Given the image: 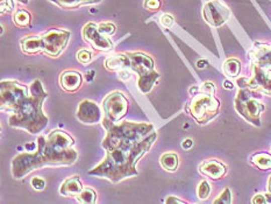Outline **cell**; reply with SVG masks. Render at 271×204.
<instances>
[{
    "label": "cell",
    "mask_w": 271,
    "mask_h": 204,
    "mask_svg": "<svg viewBox=\"0 0 271 204\" xmlns=\"http://www.w3.org/2000/svg\"><path fill=\"white\" fill-rule=\"evenodd\" d=\"M250 162L256 168L261 170L271 169V154L268 153H257L250 158Z\"/></svg>",
    "instance_id": "22"
},
{
    "label": "cell",
    "mask_w": 271,
    "mask_h": 204,
    "mask_svg": "<svg viewBox=\"0 0 271 204\" xmlns=\"http://www.w3.org/2000/svg\"><path fill=\"white\" fill-rule=\"evenodd\" d=\"M214 204H229L232 203V192L231 189L226 188L220 195L218 196L217 199H214Z\"/></svg>",
    "instance_id": "27"
},
{
    "label": "cell",
    "mask_w": 271,
    "mask_h": 204,
    "mask_svg": "<svg viewBox=\"0 0 271 204\" xmlns=\"http://www.w3.org/2000/svg\"><path fill=\"white\" fill-rule=\"evenodd\" d=\"M203 17L205 21L212 27H220L231 17V11L219 0L209 2L203 9Z\"/></svg>",
    "instance_id": "11"
},
{
    "label": "cell",
    "mask_w": 271,
    "mask_h": 204,
    "mask_svg": "<svg viewBox=\"0 0 271 204\" xmlns=\"http://www.w3.org/2000/svg\"><path fill=\"white\" fill-rule=\"evenodd\" d=\"M95 75H96V72H95V70H88V72H87L86 74H85V76H86V81H87V82L94 81Z\"/></svg>",
    "instance_id": "38"
},
{
    "label": "cell",
    "mask_w": 271,
    "mask_h": 204,
    "mask_svg": "<svg viewBox=\"0 0 271 204\" xmlns=\"http://www.w3.org/2000/svg\"><path fill=\"white\" fill-rule=\"evenodd\" d=\"M29 91L31 94H28V90L25 91L7 111L12 113L9 118V124L12 127L24 128L32 134H38L47 127L49 122L42 110L43 102L48 97V94L39 80L33 82Z\"/></svg>",
    "instance_id": "3"
},
{
    "label": "cell",
    "mask_w": 271,
    "mask_h": 204,
    "mask_svg": "<svg viewBox=\"0 0 271 204\" xmlns=\"http://www.w3.org/2000/svg\"><path fill=\"white\" fill-rule=\"evenodd\" d=\"M165 203H185V202L180 201V199H178L176 197H173V196H169V197L165 199Z\"/></svg>",
    "instance_id": "39"
},
{
    "label": "cell",
    "mask_w": 271,
    "mask_h": 204,
    "mask_svg": "<svg viewBox=\"0 0 271 204\" xmlns=\"http://www.w3.org/2000/svg\"><path fill=\"white\" fill-rule=\"evenodd\" d=\"M249 58L251 77H242L237 84L271 96V44L256 42L249 51Z\"/></svg>",
    "instance_id": "4"
},
{
    "label": "cell",
    "mask_w": 271,
    "mask_h": 204,
    "mask_svg": "<svg viewBox=\"0 0 271 204\" xmlns=\"http://www.w3.org/2000/svg\"><path fill=\"white\" fill-rule=\"evenodd\" d=\"M103 126L106 129V137L102 143L105 150H110L118 145L141 142L154 132V126L149 122H113L106 117L103 118Z\"/></svg>",
    "instance_id": "5"
},
{
    "label": "cell",
    "mask_w": 271,
    "mask_h": 204,
    "mask_svg": "<svg viewBox=\"0 0 271 204\" xmlns=\"http://www.w3.org/2000/svg\"><path fill=\"white\" fill-rule=\"evenodd\" d=\"M55 5L64 10H73L78 9L80 6L85 5H94V4H98L102 0H50Z\"/></svg>",
    "instance_id": "20"
},
{
    "label": "cell",
    "mask_w": 271,
    "mask_h": 204,
    "mask_svg": "<svg viewBox=\"0 0 271 204\" xmlns=\"http://www.w3.org/2000/svg\"><path fill=\"white\" fill-rule=\"evenodd\" d=\"M128 99L120 91L111 92L104 98L103 109L105 117L113 122H119L128 111Z\"/></svg>",
    "instance_id": "10"
},
{
    "label": "cell",
    "mask_w": 271,
    "mask_h": 204,
    "mask_svg": "<svg viewBox=\"0 0 271 204\" xmlns=\"http://www.w3.org/2000/svg\"><path fill=\"white\" fill-rule=\"evenodd\" d=\"M14 10V2L13 0H4L2 3V14L10 13Z\"/></svg>",
    "instance_id": "33"
},
{
    "label": "cell",
    "mask_w": 271,
    "mask_h": 204,
    "mask_svg": "<svg viewBox=\"0 0 271 204\" xmlns=\"http://www.w3.org/2000/svg\"><path fill=\"white\" fill-rule=\"evenodd\" d=\"M42 53L50 57H58L65 49L70 39V32L53 28L40 35Z\"/></svg>",
    "instance_id": "9"
},
{
    "label": "cell",
    "mask_w": 271,
    "mask_h": 204,
    "mask_svg": "<svg viewBox=\"0 0 271 204\" xmlns=\"http://www.w3.org/2000/svg\"><path fill=\"white\" fill-rule=\"evenodd\" d=\"M21 49L25 54L28 55H35L42 51L41 48V38L40 35H32L26 36L21 40Z\"/></svg>",
    "instance_id": "19"
},
{
    "label": "cell",
    "mask_w": 271,
    "mask_h": 204,
    "mask_svg": "<svg viewBox=\"0 0 271 204\" xmlns=\"http://www.w3.org/2000/svg\"><path fill=\"white\" fill-rule=\"evenodd\" d=\"M254 204H261V203H271V194L263 195V194H258L255 195L254 198H252L251 201Z\"/></svg>",
    "instance_id": "31"
},
{
    "label": "cell",
    "mask_w": 271,
    "mask_h": 204,
    "mask_svg": "<svg viewBox=\"0 0 271 204\" xmlns=\"http://www.w3.org/2000/svg\"><path fill=\"white\" fill-rule=\"evenodd\" d=\"M199 173L212 180H220L227 174V167L220 161L211 159L199 166Z\"/></svg>",
    "instance_id": "15"
},
{
    "label": "cell",
    "mask_w": 271,
    "mask_h": 204,
    "mask_svg": "<svg viewBox=\"0 0 271 204\" xmlns=\"http://www.w3.org/2000/svg\"><path fill=\"white\" fill-rule=\"evenodd\" d=\"M77 119L84 124H97L102 119L100 107L95 102L85 99L78 105Z\"/></svg>",
    "instance_id": "14"
},
{
    "label": "cell",
    "mask_w": 271,
    "mask_h": 204,
    "mask_svg": "<svg viewBox=\"0 0 271 204\" xmlns=\"http://www.w3.org/2000/svg\"><path fill=\"white\" fill-rule=\"evenodd\" d=\"M119 79L122 80V81L129 80V79H131V73H129L127 69L121 70V72H119Z\"/></svg>",
    "instance_id": "36"
},
{
    "label": "cell",
    "mask_w": 271,
    "mask_h": 204,
    "mask_svg": "<svg viewBox=\"0 0 271 204\" xmlns=\"http://www.w3.org/2000/svg\"><path fill=\"white\" fill-rule=\"evenodd\" d=\"M234 105L237 113L248 122L257 127L261 126V114L265 110L264 104L261 102V92L251 90L249 88H240Z\"/></svg>",
    "instance_id": "6"
},
{
    "label": "cell",
    "mask_w": 271,
    "mask_h": 204,
    "mask_svg": "<svg viewBox=\"0 0 271 204\" xmlns=\"http://www.w3.org/2000/svg\"><path fill=\"white\" fill-rule=\"evenodd\" d=\"M35 148H38V145H36L35 143H31V144L26 145V150H28V151H35Z\"/></svg>",
    "instance_id": "41"
},
{
    "label": "cell",
    "mask_w": 271,
    "mask_h": 204,
    "mask_svg": "<svg viewBox=\"0 0 271 204\" xmlns=\"http://www.w3.org/2000/svg\"><path fill=\"white\" fill-rule=\"evenodd\" d=\"M211 192V185L207 182L206 180H203L202 182L199 183L198 189H197V194H198V197L200 199H206L210 196Z\"/></svg>",
    "instance_id": "26"
},
{
    "label": "cell",
    "mask_w": 271,
    "mask_h": 204,
    "mask_svg": "<svg viewBox=\"0 0 271 204\" xmlns=\"http://www.w3.org/2000/svg\"><path fill=\"white\" fill-rule=\"evenodd\" d=\"M268 191L271 194V175H270L269 181H268Z\"/></svg>",
    "instance_id": "43"
},
{
    "label": "cell",
    "mask_w": 271,
    "mask_h": 204,
    "mask_svg": "<svg viewBox=\"0 0 271 204\" xmlns=\"http://www.w3.org/2000/svg\"><path fill=\"white\" fill-rule=\"evenodd\" d=\"M105 68L110 72H121L124 69H131V60L127 54H117L106 58L104 63Z\"/></svg>",
    "instance_id": "17"
},
{
    "label": "cell",
    "mask_w": 271,
    "mask_h": 204,
    "mask_svg": "<svg viewBox=\"0 0 271 204\" xmlns=\"http://www.w3.org/2000/svg\"><path fill=\"white\" fill-rule=\"evenodd\" d=\"M83 76L80 73L75 70H66L59 77V83L62 89H64L66 92H75L80 88Z\"/></svg>",
    "instance_id": "16"
},
{
    "label": "cell",
    "mask_w": 271,
    "mask_h": 204,
    "mask_svg": "<svg viewBox=\"0 0 271 204\" xmlns=\"http://www.w3.org/2000/svg\"><path fill=\"white\" fill-rule=\"evenodd\" d=\"M207 64V62L206 61H204V60H200L198 61V63H197V65H198V68L199 69H203V68H205V65Z\"/></svg>",
    "instance_id": "42"
},
{
    "label": "cell",
    "mask_w": 271,
    "mask_h": 204,
    "mask_svg": "<svg viewBox=\"0 0 271 204\" xmlns=\"http://www.w3.org/2000/svg\"><path fill=\"white\" fill-rule=\"evenodd\" d=\"M131 60V70L137 76V87L142 94H148L153 89L159 74L154 69V60L143 53H127Z\"/></svg>",
    "instance_id": "8"
},
{
    "label": "cell",
    "mask_w": 271,
    "mask_h": 204,
    "mask_svg": "<svg viewBox=\"0 0 271 204\" xmlns=\"http://www.w3.org/2000/svg\"><path fill=\"white\" fill-rule=\"evenodd\" d=\"M178 155L176 153H164L159 159L162 168L165 169L166 172H176L178 168Z\"/></svg>",
    "instance_id": "21"
},
{
    "label": "cell",
    "mask_w": 271,
    "mask_h": 204,
    "mask_svg": "<svg viewBox=\"0 0 271 204\" xmlns=\"http://www.w3.org/2000/svg\"><path fill=\"white\" fill-rule=\"evenodd\" d=\"M161 24L164 26L165 28H170L173 25V18L170 14H163L161 17Z\"/></svg>",
    "instance_id": "35"
},
{
    "label": "cell",
    "mask_w": 271,
    "mask_h": 204,
    "mask_svg": "<svg viewBox=\"0 0 271 204\" xmlns=\"http://www.w3.org/2000/svg\"><path fill=\"white\" fill-rule=\"evenodd\" d=\"M18 2L21 4H28V0H18Z\"/></svg>",
    "instance_id": "44"
},
{
    "label": "cell",
    "mask_w": 271,
    "mask_h": 204,
    "mask_svg": "<svg viewBox=\"0 0 271 204\" xmlns=\"http://www.w3.org/2000/svg\"><path fill=\"white\" fill-rule=\"evenodd\" d=\"M192 146H194V142H192L191 139H187L182 143V147H183L184 150H190Z\"/></svg>",
    "instance_id": "37"
},
{
    "label": "cell",
    "mask_w": 271,
    "mask_h": 204,
    "mask_svg": "<svg viewBox=\"0 0 271 204\" xmlns=\"http://www.w3.org/2000/svg\"><path fill=\"white\" fill-rule=\"evenodd\" d=\"M157 133L153 132L141 142L134 144H122L106 150V157L103 162L88 172V175L105 177L111 182L118 183L129 176H136V162L142 155L150 150Z\"/></svg>",
    "instance_id": "2"
},
{
    "label": "cell",
    "mask_w": 271,
    "mask_h": 204,
    "mask_svg": "<svg viewBox=\"0 0 271 204\" xmlns=\"http://www.w3.org/2000/svg\"><path fill=\"white\" fill-rule=\"evenodd\" d=\"M75 198L78 202L83 204H95L97 202V194H96V191L92 188L85 187Z\"/></svg>",
    "instance_id": "25"
},
{
    "label": "cell",
    "mask_w": 271,
    "mask_h": 204,
    "mask_svg": "<svg viewBox=\"0 0 271 204\" xmlns=\"http://www.w3.org/2000/svg\"><path fill=\"white\" fill-rule=\"evenodd\" d=\"M83 38L87 43H90L95 49L100 51H111L113 49L112 41L109 36L103 34L99 31L98 25L95 22H88L83 28Z\"/></svg>",
    "instance_id": "12"
},
{
    "label": "cell",
    "mask_w": 271,
    "mask_h": 204,
    "mask_svg": "<svg viewBox=\"0 0 271 204\" xmlns=\"http://www.w3.org/2000/svg\"><path fill=\"white\" fill-rule=\"evenodd\" d=\"M98 28L103 34L107 36H112L117 32V27L113 24H111V22H102V24L98 25Z\"/></svg>",
    "instance_id": "28"
},
{
    "label": "cell",
    "mask_w": 271,
    "mask_h": 204,
    "mask_svg": "<svg viewBox=\"0 0 271 204\" xmlns=\"http://www.w3.org/2000/svg\"><path fill=\"white\" fill-rule=\"evenodd\" d=\"M220 102L213 94L199 91L187 105V111L199 125H206L219 114Z\"/></svg>",
    "instance_id": "7"
},
{
    "label": "cell",
    "mask_w": 271,
    "mask_h": 204,
    "mask_svg": "<svg viewBox=\"0 0 271 204\" xmlns=\"http://www.w3.org/2000/svg\"><path fill=\"white\" fill-rule=\"evenodd\" d=\"M241 72V63L235 58H228L224 63V73L229 79H236L240 75Z\"/></svg>",
    "instance_id": "23"
},
{
    "label": "cell",
    "mask_w": 271,
    "mask_h": 204,
    "mask_svg": "<svg viewBox=\"0 0 271 204\" xmlns=\"http://www.w3.org/2000/svg\"><path fill=\"white\" fill-rule=\"evenodd\" d=\"M2 99H0V106L3 111H9L17 99L28 90L26 85L19 83L18 81H3L2 82Z\"/></svg>",
    "instance_id": "13"
},
{
    "label": "cell",
    "mask_w": 271,
    "mask_h": 204,
    "mask_svg": "<svg viewBox=\"0 0 271 204\" xmlns=\"http://www.w3.org/2000/svg\"><path fill=\"white\" fill-rule=\"evenodd\" d=\"M31 183L35 190H43L44 187H46V181L41 179V177H33Z\"/></svg>",
    "instance_id": "32"
},
{
    "label": "cell",
    "mask_w": 271,
    "mask_h": 204,
    "mask_svg": "<svg viewBox=\"0 0 271 204\" xmlns=\"http://www.w3.org/2000/svg\"><path fill=\"white\" fill-rule=\"evenodd\" d=\"M77 60L81 64H87V63H90L92 60V53L90 50L86 49H81L77 53Z\"/></svg>",
    "instance_id": "29"
},
{
    "label": "cell",
    "mask_w": 271,
    "mask_h": 204,
    "mask_svg": "<svg viewBox=\"0 0 271 204\" xmlns=\"http://www.w3.org/2000/svg\"><path fill=\"white\" fill-rule=\"evenodd\" d=\"M143 6L149 11H158L161 7V0H144Z\"/></svg>",
    "instance_id": "30"
},
{
    "label": "cell",
    "mask_w": 271,
    "mask_h": 204,
    "mask_svg": "<svg viewBox=\"0 0 271 204\" xmlns=\"http://www.w3.org/2000/svg\"><path fill=\"white\" fill-rule=\"evenodd\" d=\"M75 140L61 129H55L47 138L39 137L35 152L20 153L12 160V175L20 180L35 169L46 166H71L78 154L73 150Z\"/></svg>",
    "instance_id": "1"
},
{
    "label": "cell",
    "mask_w": 271,
    "mask_h": 204,
    "mask_svg": "<svg viewBox=\"0 0 271 204\" xmlns=\"http://www.w3.org/2000/svg\"><path fill=\"white\" fill-rule=\"evenodd\" d=\"M199 91L209 92V94L215 95V85L212 83V82H205V83H203L199 87Z\"/></svg>",
    "instance_id": "34"
},
{
    "label": "cell",
    "mask_w": 271,
    "mask_h": 204,
    "mask_svg": "<svg viewBox=\"0 0 271 204\" xmlns=\"http://www.w3.org/2000/svg\"><path fill=\"white\" fill-rule=\"evenodd\" d=\"M224 88L227 89V90H232V89L234 88V84L232 83L231 81H225L224 82Z\"/></svg>",
    "instance_id": "40"
},
{
    "label": "cell",
    "mask_w": 271,
    "mask_h": 204,
    "mask_svg": "<svg viewBox=\"0 0 271 204\" xmlns=\"http://www.w3.org/2000/svg\"><path fill=\"white\" fill-rule=\"evenodd\" d=\"M83 188L84 187L80 182L79 177L71 176L62 183L59 192H61V195L65 196V197H76V196L83 190Z\"/></svg>",
    "instance_id": "18"
},
{
    "label": "cell",
    "mask_w": 271,
    "mask_h": 204,
    "mask_svg": "<svg viewBox=\"0 0 271 204\" xmlns=\"http://www.w3.org/2000/svg\"><path fill=\"white\" fill-rule=\"evenodd\" d=\"M32 21V16L28 11L26 10H19L14 13L13 16V22L14 25L18 26L20 28H26L28 27L29 24Z\"/></svg>",
    "instance_id": "24"
}]
</instances>
